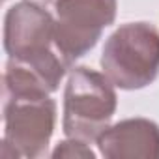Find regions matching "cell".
Here are the masks:
<instances>
[{
  "instance_id": "1",
  "label": "cell",
  "mask_w": 159,
  "mask_h": 159,
  "mask_svg": "<svg viewBox=\"0 0 159 159\" xmlns=\"http://www.w3.org/2000/svg\"><path fill=\"white\" fill-rule=\"evenodd\" d=\"M101 66L120 88H142L159 71V34L146 23L118 28L107 41Z\"/></svg>"
},
{
  "instance_id": "5",
  "label": "cell",
  "mask_w": 159,
  "mask_h": 159,
  "mask_svg": "<svg viewBox=\"0 0 159 159\" xmlns=\"http://www.w3.org/2000/svg\"><path fill=\"white\" fill-rule=\"evenodd\" d=\"M54 38V23L39 6L23 2L6 17V51L11 58H32L49 51Z\"/></svg>"
},
{
  "instance_id": "6",
  "label": "cell",
  "mask_w": 159,
  "mask_h": 159,
  "mask_svg": "<svg viewBox=\"0 0 159 159\" xmlns=\"http://www.w3.org/2000/svg\"><path fill=\"white\" fill-rule=\"evenodd\" d=\"M30 2H36V4H47V2H52V0H30Z\"/></svg>"
},
{
  "instance_id": "3",
  "label": "cell",
  "mask_w": 159,
  "mask_h": 159,
  "mask_svg": "<svg viewBox=\"0 0 159 159\" xmlns=\"http://www.w3.org/2000/svg\"><path fill=\"white\" fill-rule=\"evenodd\" d=\"M116 0H56L54 43L66 64L92 49L114 19Z\"/></svg>"
},
{
  "instance_id": "4",
  "label": "cell",
  "mask_w": 159,
  "mask_h": 159,
  "mask_svg": "<svg viewBox=\"0 0 159 159\" xmlns=\"http://www.w3.org/2000/svg\"><path fill=\"white\" fill-rule=\"evenodd\" d=\"M6 144L25 155H39L52 133L54 103L47 96H6Z\"/></svg>"
},
{
  "instance_id": "2",
  "label": "cell",
  "mask_w": 159,
  "mask_h": 159,
  "mask_svg": "<svg viewBox=\"0 0 159 159\" xmlns=\"http://www.w3.org/2000/svg\"><path fill=\"white\" fill-rule=\"evenodd\" d=\"M114 99L116 96L103 75L77 67L66 90V133L84 140L99 137L114 112Z\"/></svg>"
}]
</instances>
